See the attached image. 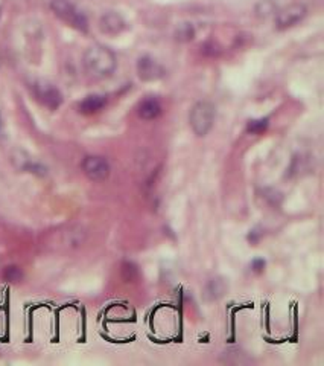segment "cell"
Returning a JSON list of instances; mask_svg holds the SVG:
<instances>
[{
  "label": "cell",
  "instance_id": "obj_1",
  "mask_svg": "<svg viewBox=\"0 0 324 366\" xmlns=\"http://www.w3.org/2000/svg\"><path fill=\"white\" fill-rule=\"evenodd\" d=\"M84 69L93 78H107L116 69V57L108 47L102 45L90 46L82 57Z\"/></svg>",
  "mask_w": 324,
  "mask_h": 366
},
{
  "label": "cell",
  "instance_id": "obj_2",
  "mask_svg": "<svg viewBox=\"0 0 324 366\" xmlns=\"http://www.w3.org/2000/svg\"><path fill=\"white\" fill-rule=\"evenodd\" d=\"M189 122L196 136H206L215 122V105L209 101L196 103L190 110Z\"/></svg>",
  "mask_w": 324,
  "mask_h": 366
},
{
  "label": "cell",
  "instance_id": "obj_3",
  "mask_svg": "<svg viewBox=\"0 0 324 366\" xmlns=\"http://www.w3.org/2000/svg\"><path fill=\"white\" fill-rule=\"evenodd\" d=\"M51 6L56 16L66 23L80 31H87L89 23L86 16L70 0H51Z\"/></svg>",
  "mask_w": 324,
  "mask_h": 366
},
{
  "label": "cell",
  "instance_id": "obj_4",
  "mask_svg": "<svg viewBox=\"0 0 324 366\" xmlns=\"http://www.w3.org/2000/svg\"><path fill=\"white\" fill-rule=\"evenodd\" d=\"M306 6L301 3H291L277 11L276 14V26L277 30H288L294 25L301 22L306 16Z\"/></svg>",
  "mask_w": 324,
  "mask_h": 366
},
{
  "label": "cell",
  "instance_id": "obj_5",
  "mask_svg": "<svg viewBox=\"0 0 324 366\" xmlns=\"http://www.w3.org/2000/svg\"><path fill=\"white\" fill-rule=\"evenodd\" d=\"M34 94L41 104L46 105V107L51 109V110L58 109L62 103L61 92L56 87H54L52 84H49L46 81L35 83L34 84Z\"/></svg>",
  "mask_w": 324,
  "mask_h": 366
},
{
  "label": "cell",
  "instance_id": "obj_6",
  "mask_svg": "<svg viewBox=\"0 0 324 366\" xmlns=\"http://www.w3.org/2000/svg\"><path fill=\"white\" fill-rule=\"evenodd\" d=\"M82 171L90 180L102 182L110 175V165L101 156H87L82 160Z\"/></svg>",
  "mask_w": 324,
  "mask_h": 366
},
{
  "label": "cell",
  "instance_id": "obj_7",
  "mask_svg": "<svg viewBox=\"0 0 324 366\" xmlns=\"http://www.w3.org/2000/svg\"><path fill=\"white\" fill-rule=\"evenodd\" d=\"M137 74L142 81H157L165 76V69L150 55H145L137 61Z\"/></svg>",
  "mask_w": 324,
  "mask_h": 366
},
{
  "label": "cell",
  "instance_id": "obj_8",
  "mask_svg": "<svg viewBox=\"0 0 324 366\" xmlns=\"http://www.w3.org/2000/svg\"><path fill=\"white\" fill-rule=\"evenodd\" d=\"M126 28L125 20L117 12H105L100 20V30L107 35H117Z\"/></svg>",
  "mask_w": 324,
  "mask_h": 366
},
{
  "label": "cell",
  "instance_id": "obj_9",
  "mask_svg": "<svg viewBox=\"0 0 324 366\" xmlns=\"http://www.w3.org/2000/svg\"><path fill=\"white\" fill-rule=\"evenodd\" d=\"M227 283H225V279L224 278H220V277H216V278H212L209 281V283L206 284V287H204V299L206 301H218V299H221L225 292H227Z\"/></svg>",
  "mask_w": 324,
  "mask_h": 366
},
{
  "label": "cell",
  "instance_id": "obj_10",
  "mask_svg": "<svg viewBox=\"0 0 324 366\" xmlns=\"http://www.w3.org/2000/svg\"><path fill=\"white\" fill-rule=\"evenodd\" d=\"M160 114H161V104L157 100H154V98L145 100L139 105V116L142 119H146V121L159 118Z\"/></svg>",
  "mask_w": 324,
  "mask_h": 366
},
{
  "label": "cell",
  "instance_id": "obj_11",
  "mask_svg": "<svg viewBox=\"0 0 324 366\" xmlns=\"http://www.w3.org/2000/svg\"><path fill=\"white\" fill-rule=\"evenodd\" d=\"M105 104H107L105 96L90 95L86 98V100L80 103V110L82 111V114L91 115V114H96V111H100Z\"/></svg>",
  "mask_w": 324,
  "mask_h": 366
},
{
  "label": "cell",
  "instance_id": "obj_12",
  "mask_svg": "<svg viewBox=\"0 0 324 366\" xmlns=\"http://www.w3.org/2000/svg\"><path fill=\"white\" fill-rule=\"evenodd\" d=\"M194 35H195V30L190 23H183L177 28V31H175V39H177L178 41H190L194 39Z\"/></svg>",
  "mask_w": 324,
  "mask_h": 366
},
{
  "label": "cell",
  "instance_id": "obj_13",
  "mask_svg": "<svg viewBox=\"0 0 324 366\" xmlns=\"http://www.w3.org/2000/svg\"><path fill=\"white\" fill-rule=\"evenodd\" d=\"M266 127H268V119L260 118L250 121L248 125H246V130L253 133V135H260V133H264L266 130Z\"/></svg>",
  "mask_w": 324,
  "mask_h": 366
},
{
  "label": "cell",
  "instance_id": "obj_14",
  "mask_svg": "<svg viewBox=\"0 0 324 366\" xmlns=\"http://www.w3.org/2000/svg\"><path fill=\"white\" fill-rule=\"evenodd\" d=\"M3 278L8 281V283H20L23 278V273L17 266H8L3 272Z\"/></svg>",
  "mask_w": 324,
  "mask_h": 366
},
{
  "label": "cell",
  "instance_id": "obj_15",
  "mask_svg": "<svg viewBox=\"0 0 324 366\" xmlns=\"http://www.w3.org/2000/svg\"><path fill=\"white\" fill-rule=\"evenodd\" d=\"M122 278L126 281V283H131L137 278V267L132 263H124L122 264Z\"/></svg>",
  "mask_w": 324,
  "mask_h": 366
},
{
  "label": "cell",
  "instance_id": "obj_16",
  "mask_svg": "<svg viewBox=\"0 0 324 366\" xmlns=\"http://www.w3.org/2000/svg\"><path fill=\"white\" fill-rule=\"evenodd\" d=\"M257 12H259V16L268 17L270 14L276 12V8H274V5L270 2V0H265V2L259 3V6H257Z\"/></svg>",
  "mask_w": 324,
  "mask_h": 366
},
{
  "label": "cell",
  "instance_id": "obj_17",
  "mask_svg": "<svg viewBox=\"0 0 324 366\" xmlns=\"http://www.w3.org/2000/svg\"><path fill=\"white\" fill-rule=\"evenodd\" d=\"M251 266H253V269H255V272H262L265 267V261L264 259H255Z\"/></svg>",
  "mask_w": 324,
  "mask_h": 366
},
{
  "label": "cell",
  "instance_id": "obj_18",
  "mask_svg": "<svg viewBox=\"0 0 324 366\" xmlns=\"http://www.w3.org/2000/svg\"><path fill=\"white\" fill-rule=\"evenodd\" d=\"M2 127H3L2 125V118H0V135H2Z\"/></svg>",
  "mask_w": 324,
  "mask_h": 366
},
{
  "label": "cell",
  "instance_id": "obj_19",
  "mask_svg": "<svg viewBox=\"0 0 324 366\" xmlns=\"http://www.w3.org/2000/svg\"><path fill=\"white\" fill-rule=\"evenodd\" d=\"M49 3H51V0H49Z\"/></svg>",
  "mask_w": 324,
  "mask_h": 366
}]
</instances>
